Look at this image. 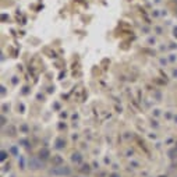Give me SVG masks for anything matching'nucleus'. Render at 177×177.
I'll return each mask as SVG.
<instances>
[{
	"label": "nucleus",
	"mask_w": 177,
	"mask_h": 177,
	"mask_svg": "<svg viewBox=\"0 0 177 177\" xmlns=\"http://www.w3.org/2000/svg\"><path fill=\"white\" fill-rule=\"evenodd\" d=\"M52 174H54V176H70L71 169L69 166H57L52 169Z\"/></svg>",
	"instance_id": "1"
},
{
	"label": "nucleus",
	"mask_w": 177,
	"mask_h": 177,
	"mask_svg": "<svg viewBox=\"0 0 177 177\" xmlns=\"http://www.w3.org/2000/svg\"><path fill=\"white\" fill-rule=\"evenodd\" d=\"M29 167H31V169H34V170H38V169H40V167H43V165L40 163L39 159L32 158V159L29 160Z\"/></svg>",
	"instance_id": "2"
},
{
	"label": "nucleus",
	"mask_w": 177,
	"mask_h": 177,
	"mask_svg": "<svg viewBox=\"0 0 177 177\" xmlns=\"http://www.w3.org/2000/svg\"><path fill=\"white\" fill-rule=\"evenodd\" d=\"M71 160L74 163H81V160H82V156H81L80 152H74L71 155Z\"/></svg>",
	"instance_id": "3"
},
{
	"label": "nucleus",
	"mask_w": 177,
	"mask_h": 177,
	"mask_svg": "<svg viewBox=\"0 0 177 177\" xmlns=\"http://www.w3.org/2000/svg\"><path fill=\"white\" fill-rule=\"evenodd\" d=\"M64 145H66V141L63 140V138H57V140H56V148L57 149L64 148Z\"/></svg>",
	"instance_id": "4"
},
{
	"label": "nucleus",
	"mask_w": 177,
	"mask_h": 177,
	"mask_svg": "<svg viewBox=\"0 0 177 177\" xmlns=\"http://www.w3.org/2000/svg\"><path fill=\"white\" fill-rule=\"evenodd\" d=\"M39 158L40 159H47V158H49V151H47V149H40Z\"/></svg>",
	"instance_id": "5"
},
{
	"label": "nucleus",
	"mask_w": 177,
	"mask_h": 177,
	"mask_svg": "<svg viewBox=\"0 0 177 177\" xmlns=\"http://www.w3.org/2000/svg\"><path fill=\"white\" fill-rule=\"evenodd\" d=\"M53 162L56 163V165H59V163H62V158H60V156H56L53 159Z\"/></svg>",
	"instance_id": "6"
},
{
	"label": "nucleus",
	"mask_w": 177,
	"mask_h": 177,
	"mask_svg": "<svg viewBox=\"0 0 177 177\" xmlns=\"http://www.w3.org/2000/svg\"><path fill=\"white\" fill-rule=\"evenodd\" d=\"M6 158H7V153H6L4 151H2V153H0V159H2V160H4Z\"/></svg>",
	"instance_id": "7"
},
{
	"label": "nucleus",
	"mask_w": 177,
	"mask_h": 177,
	"mask_svg": "<svg viewBox=\"0 0 177 177\" xmlns=\"http://www.w3.org/2000/svg\"><path fill=\"white\" fill-rule=\"evenodd\" d=\"M109 177H120V174H117V173H112Z\"/></svg>",
	"instance_id": "8"
},
{
	"label": "nucleus",
	"mask_w": 177,
	"mask_h": 177,
	"mask_svg": "<svg viewBox=\"0 0 177 177\" xmlns=\"http://www.w3.org/2000/svg\"><path fill=\"white\" fill-rule=\"evenodd\" d=\"M173 35H174V36H176V38H177V27H176V28L173 29Z\"/></svg>",
	"instance_id": "9"
},
{
	"label": "nucleus",
	"mask_w": 177,
	"mask_h": 177,
	"mask_svg": "<svg viewBox=\"0 0 177 177\" xmlns=\"http://www.w3.org/2000/svg\"><path fill=\"white\" fill-rule=\"evenodd\" d=\"M160 177H166V176H160Z\"/></svg>",
	"instance_id": "10"
},
{
	"label": "nucleus",
	"mask_w": 177,
	"mask_h": 177,
	"mask_svg": "<svg viewBox=\"0 0 177 177\" xmlns=\"http://www.w3.org/2000/svg\"><path fill=\"white\" fill-rule=\"evenodd\" d=\"M176 148H177V142H176Z\"/></svg>",
	"instance_id": "11"
}]
</instances>
